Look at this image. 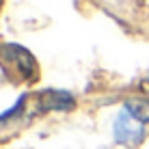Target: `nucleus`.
Returning <instances> with one entry per match:
<instances>
[{
	"label": "nucleus",
	"instance_id": "2",
	"mask_svg": "<svg viewBox=\"0 0 149 149\" xmlns=\"http://www.w3.org/2000/svg\"><path fill=\"white\" fill-rule=\"evenodd\" d=\"M143 134H145L143 132V123L136 117H132L127 110L117 117V121H115L117 143H121V145H138L143 141Z\"/></svg>",
	"mask_w": 149,
	"mask_h": 149
},
{
	"label": "nucleus",
	"instance_id": "5",
	"mask_svg": "<svg viewBox=\"0 0 149 149\" xmlns=\"http://www.w3.org/2000/svg\"><path fill=\"white\" fill-rule=\"evenodd\" d=\"M0 2H2V0H0Z\"/></svg>",
	"mask_w": 149,
	"mask_h": 149
},
{
	"label": "nucleus",
	"instance_id": "1",
	"mask_svg": "<svg viewBox=\"0 0 149 149\" xmlns=\"http://www.w3.org/2000/svg\"><path fill=\"white\" fill-rule=\"evenodd\" d=\"M0 58L9 67V71L19 76V80L33 82L37 78V63H35V58L19 45H15V43L0 45Z\"/></svg>",
	"mask_w": 149,
	"mask_h": 149
},
{
	"label": "nucleus",
	"instance_id": "4",
	"mask_svg": "<svg viewBox=\"0 0 149 149\" xmlns=\"http://www.w3.org/2000/svg\"><path fill=\"white\" fill-rule=\"evenodd\" d=\"M125 110L132 117H136L138 121L149 123V97H132L125 102Z\"/></svg>",
	"mask_w": 149,
	"mask_h": 149
},
{
	"label": "nucleus",
	"instance_id": "3",
	"mask_svg": "<svg viewBox=\"0 0 149 149\" xmlns=\"http://www.w3.org/2000/svg\"><path fill=\"white\" fill-rule=\"evenodd\" d=\"M39 102H41V108L43 110H67L74 106V100L71 95L67 93H61V91H45V93L39 95Z\"/></svg>",
	"mask_w": 149,
	"mask_h": 149
}]
</instances>
